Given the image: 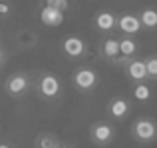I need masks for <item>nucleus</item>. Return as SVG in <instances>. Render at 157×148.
Instances as JSON below:
<instances>
[{
	"label": "nucleus",
	"mask_w": 157,
	"mask_h": 148,
	"mask_svg": "<svg viewBox=\"0 0 157 148\" xmlns=\"http://www.w3.org/2000/svg\"><path fill=\"white\" fill-rule=\"evenodd\" d=\"M32 88L36 90L42 100H58L62 96V90H64V84H62V78L54 72H40L38 76L34 78V86Z\"/></svg>",
	"instance_id": "nucleus-1"
},
{
	"label": "nucleus",
	"mask_w": 157,
	"mask_h": 148,
	"mask_svg": "<svg viewBox=\"0 0 157 148\" xmlns=\"http://www.w3.org/2000/svg\"><path fill=\"white\" fill-rule=\"evenodd\" d=\"M72 84H74V88H76L78 92L90 94V92H94V90L98 88V84H100V74H98V70H94L92 66L82 64V66H78L76 70L72 72Z\"/></svg>",
	"instance_id": "nucleus-2"
},
{
	"label": "nucleus",
	"mask_w": 157,
	"mask_h": 148,
	"mask_svg": "<svg viewBox=\"0 0 157 148\" xmlns=\"http://www.w3.org/2000/svg\"><path fill=\"white\" fill-rule=\"evenodd\" d=\"M131 138L139 144H151L157 140V120L151 116H139L129 128Z\"/></svg>",
	"instance_id": "nucleus-3"
},
{
	"label": "nucleus",
	"mask_w": 157,
	"mask_h": 148,
	"mask_svg": "<svg viewBox=\"0 0 157 148\" xmlns=\"http://www.w3.org/2000/svg\"><path fill=\"white\" fill-rule=\"evenodd\" d=\"M32 86H34V78L28 72L18 70V72H12L4 80V92L12 98H22L32 90Z\"/></svg>",
	"instance_id": "nucleus-4"
},
{
	"label": "nucleus",
	"mask_w": 157,
	"mask_h": 148,
	"mask_svg": "<svg viewBox=\"0 0 157 148\" xmlns=\"http://www.w3.org/2000/svg\"><path fill=\"white\" fill-rule=\"evenodd\" d=\"M115 138V126L107 120H98L90 126V140L94 142L96 146L105 148L113 142Z\"/></svg>",
	"instance_id": "nucleus-5"
},
{
	"label": "nucleus",
	"mask_w": 157,
	"mask_h": 148,
	"mask_svg": "<svg viewBox=\"0 0 157 148\" xmlns=\"http://www.w3.org/2000/svg\"><path fill=\"white\" fill-rule=\"evenodd\" d=\"M98 54L111 66H125V62L121 60V54H119V38H115V36H105L101 40L98 46Z\"/></svg>",
	"instance_id": "nucleus-6"
},
{
	"label": "nucleus",
	"mask_w": 157,
	"mask_h": 148,
	"mask_svg": "<svg viewBox=\"0 0 157 148\" xmlns=\"http://www.w3.org/2000/svg\"><path fill=\"white\" fill-rule=\"evenodd\" d=\"M60 48L70 60H78V58H84L88 54V44H86L84 38L80 36H66L64 40L60 42Z\"/></svg>",
	"instance_id": "nucleus-7"
},
{
	"label": "nucleus",
	"mask_w": 157,
	"mask_h": 148,
	"mask_svg": "<svg viewBox=\"0 0 157 148\" xmlns=\"http://www.w3.org/2000/svg\"><path fill=\"white\" fill-rule=\"evenodd\" d=\"M117 28L123 36H137L139 32L143 30L141 22H139V16L133 14V12H123V14L117 16Z\"/></svg>",
	"instance_id": "nucleus-8"
},
{
	"label": "nucleus",
	"mask_w": 157,
	"mask_h": 148,
	"mask_svg": "<svg viewBox=\"0 0 157 148\" xmlns=\"http://www.w3.org/2000/svg\"><path fill=\"white\" fill-rule=\"evenodd\" d=\"M117 26V14L111 10H98L94 16V28H96L100 34H111Z\"/></svg>",
	"instance_id": "nucleus-9"
},
{
	"label": "nucleus",
	"mask_w": 157,
	"mask_h": 148,
	"mask_svg": "<svg viewBox=\"0 0 157 148\" xmlns=\"http://www.w3.org/2000/svg\"><path fill=\"white\" fill-rule=\"evenodd\" d=\"M105 110H107V116H109L111 120H123V118H127V114L131 112V102L123 96H113L107 102Z\"/></svg>",
	"instance_id": "nucleus-10"
},
{
	"label": "nucleus",
	"mask_w": 157,
	"mask_h": 148,
	"mask_svg": "<svg viewBox=\"0 0 157 148\" xmlns=\"http://www.w3.org/2000/svg\"><path fill=\"white\" fill-rule=\"evenodd\" d=\"M38 16H40V22L48 28H58V26H62L64 20H66V12L58 10V8H52V6H48V4H44V6L40 8Z\"/></svg>",
	"instance_id": "nucleus-11"
},
{
	"label": "nucleus",
	"mask_w": 157,
	"mask_h": 148,
	"mask_svg": "<svg viewBox=\"0 0 157 148\" xmlns=\"http://www.w3.org/2000/svg\"><path fill=\"white\" fill-rule=\"evenodd\" d=\"M125 76L129 82H145L147 78V68H145V60L143 58H133L125 64Z\"/></svg>",
	"instance_id": "nucleus-12"
},
{
	"label": "nucleus",
	"mask_w": 157,
	"mask_h": 148,
	"mask_svg": "<svg viewBox=\"0 0 157 148\" xmlns=\"http://www.w3.org/2000/svg\"><path fill=\"white\" fill-rule=\"evenodd\" d=\"M137 52H139V44L135 42L133 36H123L119 38V54H121V60L123 62H129V60L137 58Z\"/></svg>",
	"instance_id": "nucleus-13"
},
{
	"label": "nucleus",
	"mask_w": 157,
	"mask_h": 148,
	"mask_svg": "<svg viewBox=\"0 0 157 148\" xmlns=\"http://www.w3.org/2000/svg\"><path fill=\"white\" fill-rule=\"evenodd\" d=\"M137 16H139V22H141V28H145V30H155L157 28V10L153 6L139 10Z\"/></svg>",
	"instance_id": "nucleus-14"
},
{
	"label": "nucleus",
	"mask_w": 157,
	"mask_h": 148,
	"mask_svg": "<svg viewBox=\"0 0 157 148\" xmlns=\"http://www.w3.org/2000/svg\"><path fill=\"white\" fill-rule=\"evenodd\" d=\"M58 142H60V138L54 132H40L34 138V148H56Z\"/></svg>",
	"instance_id": "nucleus-15"
},
{
	"label": "nucleus",
	"mask_w": 157,
	"mask_h": 148,
	"mask_svg": "<svg viewBox=\"0 0 157 148\" xmlns=\"http://www.w3.org/2000/svg\"><path fill=\"white\" fill-rule=\"evenodd\" d=\"M151 94L153 92H151V86L147 84V80L145 82H135L133 88H131V96L139 102H147L151 98Z\"/></svg>",
	"instance_id": "nucleus-16"
},
{
	"label": "nucleus",
	"mask_w": 157,
	"mask_h": 148,
	"mask_svg": "<svg viewBox=\"0 0 157 148\" xmlns=\"http://www.w3.org/2000/svg\"><path fill=\"white\" fill-rule=\"evenodd\" d=\"M143 60H145V68H147V78L157 80V56H147Z\"/></svg>",
	"instance_id": "nucleus-17"
},
{
	"label": "nucleus",
	"mask_w": 157,
	"mask_h": 148,
	"mask_svg": "<svg viewBox=\"0 0 157 148\" xmlns=\"http://www.w3.org/2000/svg\"><path fill=\"white\" fill-rule=\"evenodd\" d=\"M44 4H48V6H52V8H58V10H62V12L70 10V0H44Z\"/></svg>",
	"instance_id": "nucleus-18"
},
{
	"label": "nucleus",
	"mask_w": 157,
	"mask_h": 148,
	"mask_svg": "<svg viewBox=\"0 0 157 148\" xmlns=\"http://www.w3.org/2000/svg\"><path fill=\"white\" fill-rule=\"evenodd\" d=\"M12 14V4L8 0H0V16L2 18H8Z\"/></svg>",
	"instance_id": "nucleus-19"
},
{
	"label": "nucleus",
	"mask_w": 157,
	"mask_h": 148,
	"mask_svg": "<svg viewBox=\"0 0 157 148\" xmlns=\"http://www.w3.org/2000/svg\"><path fill=\"white\" fill-rule=\"evenodd\" d=\"M6 58H8V56H6V50H4V48L0 46V66H4V62H6Z\"/></svg>",
	"instance_id": "nucleus-20"
},
{
	"label": "nucleus",
	"mask_w": 157,
	"mask_h": 148,
	"mask_svg": "<svg viewBox=\"0 0 157 148\" xmlns=\"http://www.w3.org/2000/svg\"><path fill=\"white\" fill-rule=\"evenodd\" d=\"M56 148H76V146H74V144H70V142H64V140H60Z\"/></svg>",
	"instance_id": "nucleus-21"
},
{
	"label": "nucleus",
	"mask_w": 157,
	"mask_h": 148,
	"mask_svg": "<svg viewBox=\"0 0 157 148\" xmlns=\"http://www.w3.org/2000/svg\"><path fill=\"white\" fill-rule=\"evenodd\" d=\"M0 148H14V146L8 144V142H0Z\"/></svg>",
	"instance_id": "nucleus-22"
}]
</instances>
